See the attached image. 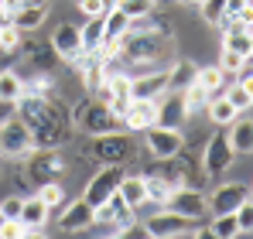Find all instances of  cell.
Wrapping results in <instances>:
<instances>
[{"instance_id": "obj_47", "label": "cell", "mask_w": 253, "mask_h": 239, "mask_svg": "<svg viewBox=\"0 0 253 239\" xmlns=\"http://www.w3.org/2000/svg\"><path fill=\"white\" fill-rule=\"evenodd\" d=\"M0 28H3V24H0Z\"/></svg>"}, {"instance_id": "obj_15", "label": "cell", "mask_w": 253, "mask_h": 239, "mask_svg": "<svg viewBox=\"0 0 253 239\" xmlns=\"http://www.w3.org/2000/svg\"><path fill=\"white\" fill-rule=\"evenodd\" d=\"M168 89V65L147 76H133L130 79V99H158Z\"/></svg>"}, {"instance_id": "obj_39", "label": "cell", "mask_w": 253, "mask_h": 239, "mask_svg": "<svg viewBox=\"0 0 253 239\" xmlns=\"http://www.w3.org/2000/svg\"><path fill=\"white\" fill-rule=\"evenodd\" d=\"M199 7H202V17H206L209 24H219V17H222V7H226V0H202Z\"/></svg>"}, {"instance_id": "obj_16", "label": "cell", "mask_w": 253, "mask_h": 239, "mask_svg": "<svg viewBox=\"0 0 253 239\" xmlns=\"http://www.w3.org/2000/svg\"><path fill=\"white\" fill-rule=\"evenodd\" d=\"M58 226H62L65 233H85V229H92V205L85 199L69 201V205L62 208V215H58Z\"/></svg>"}, {"instance_id": "obj_44", "label": "cell", "mask_w": 253, "mask_h": 239, "mask_svg": "<svg viewBox=\"0 0 253 239\" xmlns=\"http://www.w3.org/2000/svg\"><path fill=\"white\" fill-rule=\"evenodd\" d=\"M7 21H10V17H7V10L0 7V24H7Z\"/></svg>"}, {"instance_id": "obj_1", "label": "cell", "mask_w": 253, "mask_h": 239, "mask_svg": "<svg viewBox=\"0 0 253 239\" xmlns=\"http://www.w3.org/2000/svg\"><path fill=\"white\" fill-rule=\"evenodd\" d=\"M17 117L28 123L35 147H55L65 137V110L51 96H21L17 99Z\"/></svg>"}, {"instance_id": "obj_27", "label": "cell", "mask_w": 253, "mask_h": 239, "mask_svg": "<svg viewBox=\"0 0 253 239\" xmlns=\"http://www.w3.org/2000/svg\"><path fill=\"white\" fill-rule=\"evenodd\" d=\"M209 236L215 239H236L240 236V222H236V212H222V215H212V229Z\"/></svg>"}, {"instance_id": "obj_38", "label": "cell", "mask_w": 253, "mask_h": 239, "mask_svg": "<svg viewBox=\"0 0 253 239\" xmlns=\"http://www.w3.org/2000/svg\"><path fill=\"white\" fill-rule=\"evenodd\" d=\"M236 222H240V236H250V229H253V201H240L236 205Z\"/></svg>"}, {"instance_id": "obj_14", "label": "cell", "mask_w": 253, "mask_h": 239, "mask_svg": "<svg viewBox=\"0 0 253 239\" xmlns=\"http://www.w3.org/2000/svg\"><path fill=\"white\" fill-rule=\"evenodd\" d=\"M51 51L58 55V58H65V62H72L76 55H83V35H79V28L76 24H58L55 28V35H51Z\"/></svg>"}, {"instance_id": "obj_34", "label": "cell", "mask_w": 253, "mask_h": 239, "mask_svg": "<svg viewBox=\"0 0 253 239\" xmlns=\"http://www.w3.org/2000/svg\"><path fill=\"white\" fill-rule=\"evenodd\" d=\"M38 199H42L48 208H55V205H62V201H65V192H62V185H58V181H44V185H38Z\"/></svg>"}, {"instance_id": "obj_33", "label": "cell", "mask_w": 253, "mask_h": 239, "mask_svg": "<svg viewBox=\"0 0 253 239\" xmlns=\"http://www.w3.org/2000/svg\"><path fill=\"white\" fill-rule=\"evenodd\" d=\"M185 92V106H188V113H195V110H206V103H209V92L199 85V82H192L188 89H181Z\"/></svg>"}, {"instance_id": "obj_4", "label": "cell", "mask_w": 253, "mask_h": 239, "mask_svg": "<svg viewBox=\"0 0 253 239\" xmlns=\"http://www.w3.org/2000/svg\"><path fill=\"white\" fill-rule=\"evenodd\" d=\"M144 147L151 151V158L165 160V158L181 154L185 137H181V130H178V126H161V123H151V126L144 130Z\"/></svg>"}, {"instance_id": "obj_8", "label": "cell", "mask_w": 253, "mask_h": 239, "mask_svg": "<svg viewBox=\"0 0 253 239\" xmlns=\"http://www.w3.org/2000/svg\"><path fill=\"white\" fill-rule=\"evenodd\" d=\"M161 208H171V212H178V215H185L188 222H195V219H202L206 212H209V201L202 192H195V188H185V185H178L174 192L168 195V201L161 205Z\"/></svg>"}, {"instance_id": "obj_31", "label": "cell", "mask_w": 253, "mask_h": 239, "mask_svg": "<svg viewBox=\"0 0 253 239\" xmlns=\"http://www.w3.org/2000/svg\"><path fill=\"white\" fill-rule=\"evenodd\" d=\"M117 7L124 10V14L130 17V21H144V17H151V14H154L158 0H120Z\"/></svg>"}, {"instance_id": "obj_43", "label": "cell", "mask_w": 253, "mask_h": 239, "mask_svg": "<svg viewBox=\"0 0 253 239\" xmlns=\"http://www.w3.org/2000/svg\"><path fill=\"white\" fill-rule=\"evenodd\" d=\"M24 3H35V7H51V0H24Z\"/></svg>"}, {"instance_id": "obj_28", "label": "cell", "mask_w": 253, "mask_h": 239, "mask_svg": "<svg viewBox=\"0 0 253 239\" xmlns=\"http://www.w3.org/2000/svg\"><path fill=\"white\" fill-rule=\"evenodd\" d=\"M195 82L206 89V92H219L222 89V82H226V72L219 69V65H206V69H195Z\"/></svg>"}, {"instance_id": "obj_30", "label": "cell", "mask_w": 253, "mask_h": 239, "mask_svg": "<svg viewBox=\"0 0 253 239\" xmlns=\"http://www.w3.org/2000/svg\"><path fill=\"white\" fill-rule=\"evenodd\" d=\"M144 188H147V201H154V205H165L168 195L174 192L165 178H158V174H144Z\"/></svg>"}, {"instance_id": "obj_35", "label": "cell", "mask_w": 253, "mask_h": 239, "mask_svg": "<svg viewBox=\"0 0 253 239\" xmlns=\"http://www.w3.org/2000/svg\"><path fill=\"white\" fill-rule=\"evenodd\" d=\"M24 236H31V229L21 219H3L0 222V239H24Z\"/></svg>"}, {"instance_id": "obj_5", "label": "cell", "mask_w": 253, "mask_h": 239, "mask_svg": "<svg viewBox=\"0 0 253 239\" xmlns=\"http://www.w3.org/2000/svg\"><path fill=\"white\" fill-rule=\"evenodd\" d=\"M72 117L79 120V130L92 133V137L110 133V130H117V126H120V120L110 113V106H106V103H99L96 96H92V99H85V103L76 110V113H72Z\"/></svg>"}, {"instance_id": "obj_26", "label": "cell", "mask_w": 253, "mask_h": 239, "mask_svg": "<svg viewBox=\"0 0 253 239\" xmlns=\"http://www.w3.org/2000/svg\"><path fill=\"white\" fill-rule=\"evenodd\" d=\"M195 69L199 65H192V62H174V65H168V89H188L195 82Z\"/></svg>"}, {"instance_id": "obj_21", "label": "cell", "mask_w": 253, "mask_h": 239, "mask_svg": "<svg viewBox=\"0 0 253 239\" xmlns=\"http://www.w3.org/2000/svg\"><path fill=\"white\" fill-rule=\"evenodd\" d=\"M222 96L233 103V110H236V113H247V110H250V103H253V76H250V69H243V79L236 82V85H229Z\"/></svg>"}, {"instance_id": "obj_10", "label": "cell", "mask_w": 253, "mask_h": 239, "mask_svg": "<svg viewBox=\"0 0 253 239\" xmlns=\"http://www.w3.org/2000/svg\"><path fill=\"white\" fill-rule=\"evenodd\" d=\"M219 24H226V35H222V48L250 58L253 55V28L250 17H222Z\"/></svg>"}, {"instance_id": "obj_19", "label": "cell", "mask_w": 253, "mask_h": 239, "mask_svg": "<svg viewBox=\"0 0 253 239\" xmlns=\"http://www.w3.org/2000/svg\"><path fill=\"white\" fill-rule=\"evenodd\" d=\"M48 215H51V208H48V205H44L38 195H31V199H21V215H17V219H21V222L31 229V236H35V233L42 229L44 222H48Z\"/></svg>"}, {"instance_id": "obj_22", "label": "cell", "mask_w": 253, "mask_h": 239, "mask_svg": "<svg viewBox=\"0 0 253 239\" xmlns=\"http://www.w3.org/2000/svg\"><path fill=\"white\" fill-rule=\"evenodd\" d=\"M117 195H120V199H124L126 205H133V208L147 205V188H144V174H124V181H120Z\"/></svg>"}, {"instance_id": "obj_18", "label": "cell", "mask_w": 253, "mask_h": 239, "mask_svg": "<svg viewBox=\"0 0 253 239\" xmlns=\"http://www.w3.org/2000/svg\"><path fill=\"white\" fill-rule=\"evenodd\" d=\"M229 126V133H226V140H229V147L236 151V154H250L253 151V123L247 120V113H236L233 123H226Z\"/></svg>"}, {"instance_id": "obj_45", "label": "cell", "mask_w": 253, "mask_h": 239, "mask_svg": "<svg viewBox=\"0 0 253 239\" xmlns=\"http://www.w3.org/2000/svg\"><path fill=\"white\" fill-rule=\"evenodd\" d=\"M0 222H3V212H0Z\"/></svg>"}, {"instance_id": "obj_11", "label": "cell", "mask_w": 253, "mask_h": 239, "mask_svg": "<svg viewBox=\"0 0 253 239\" xmlns=\"http://www.w3.org/2000/svg\"><path fill=\"white\" fill-rule=\"evenodd\" d=\"M144 229H147V236L151 239H178V236H192V229H188V219L185 215H178V212H158V215H151L147 222H144Z\"/></svg>"}, {"instance_id": "obj_41", "label": "cell", "mask_w": 253, "mask_h": 239, "mask_svg": "<svg viewBox=\"0 0 253 239\" xmlns=\"http://www.w3.org/2000/svg\"><path fill=\"white\" fill-rule=\"evenodd\" d=\"M79 10H83L85 17H99V14H106V10H103V0H79Z\"/></svg>"}, {"instance_id": "obj_24", "label": "cell", "mask_w": 253, "mask_h": 239, "mask_svg": "<svg viewBox=\"0 0 253 239\" xmlns=\"http://www.w3.org/2000/svg\"><path fill=\"white\" fill-rule=\"evenodd\" d=\"M21 92H24V76L14 69H3L0 72V103H17Z\"/></svg>"}, {"instance_id": "obj_12", "label": "cell", "mask_w": 253, "mask_h": 239, "mask_svg": "<svg viewBox=\"0 0 253 239\" xmlns=\"http://www.w3.org/2000/svg\"><path fill=\"white\" fill-rule=\"evenodd\" d=\"M192 117L188 113V106H185V92L181 89H165L161 96H158V120L154 123H161V126H178L181 130V123Z\"/></svg>"}, {"instance_id": "obj_13", "label": "cell", "mask_w": 253, "mask_h": 239, "mask_svg": "<svg viewBox=\"0 0 253 239\" xmlns=\"http://www.w3.org/2000/svg\"><path fill=\"white\" fill-rule=\"evenodd\" d=\"M247 199H250V185H247V181H226V185H219V188L212 192V199H206V201H209L212 215H222V212H236V205L247 201Z\"/></svg>"}, {"instance_id": "obj_42", "label": "cell", "mask_w": 253, "mask_h": 239, "mask_svg": "<svg viewBox=\"0 0 253 239\" xmlns=\"http://www.w3.org/2000/svg\"><path fill=\"white\" fill-rule=\"evenodd\" d=\"M21 3H24V0H0V7L7 10V17H10L14 10H21Z\"/></svg>"}, {"instance_id": "obj_23", "label": "cell", "mask_w": 253, "mask_h": 239, "mask_svg": "<svg viewBox=\"0 0 253 239\" xmlns=\"http://www.w3.org/2000/svg\"><path fill=\"white\" fill-rule=\"evenodd\" d=\"M130 24H133V21L126 17L120 7H117V10H110V14L103 17V44H117V41L130 31Z\"/></svg>"}, {"instance_id": "obj_29", "label": "cell", "mask_w": 253, "mask_h": 239, "mask_svg": "<svg viewBox=\"0 0 253 239\" xmlns=\"http://www.w3.org/2000/svg\"><path fill=\"white\" fill-rule=\"evenodd\" d=\"M103 17H106V14H99V17H89V21H85V28H79L85 51H96V48L103 44Z\"/></svg>"}, {"instance_id": "obj_25", "label": "cell", "mask_w": 253, "mask_h": 239, "mask_svg": "<svg viewBox=\"0 0 253 239\" xmlns=\"http://www.w3.org/2000/svg\"><path fill=\"white\" fill-rule=\"evenodd\" d=\"M206 117H209L215 126H226V123L236 120V110H233V103H229L226 96H209V103H206Z\"/></svg>"}, {"instance_id": "obj_40", "label": "cell", "mask_w": 253, "mask_h": 239, "mask_svg": "<svg viewBox=\"0 0 253 239\" xmlns=\"http://www.w3.org/2000/svg\"><path fill=\"white\" fill-rule=\"evenodd\" d=\"M0 212H3V219H17V215H21V199H17V195L3 199L0 201Z\"/></svg>"}, {"instance_id": "obj_3", "label": "cell", "mask_w": 253, "mask_h": 239, "mask_svg": "<svg viewBox=\"0 0 253 239\" xmlns=\"http://www.w3.org/2000/svg\"><path fill=\"white\" fill-rule=\"evenodd\" d=\"M35 151V137L28 130V123L21 117H7L0 120V158H28Z\"/></svg>"}, {"instance_id": "obj_46", "label": "cell", "mask_w": 253, "mask_h": 239, "mask_svg": "<svg viewBox=\"0 0 253 239\" xmlns=\"http://www.w3.org/2000/svg\"><path fill=\"white\" fill-rule=\"evenodd\" d=\"M192 3H202V0H192Z\"/></svg>"}, {"instance_id": "obj_20", "label": "cell", "mask_w": 253, "mask_h": 239, "mask_svg": "<svg viewBox=\"0 0 253 239\" xmlns=\"http://www.w3.org/2000/svg\"><path fill=\"white\" fill-rule=\"evenodd\" d=\"M48 17V7H35V3H21V10L10 14V24L24 35V31H38Z\"/></svg>"}, {"instance_id": "obj_32", "label": "cell", "mask_w": 253, "mask_h": 239, "mask_svg": "<svg viewBox=\"0 0 253 239\" xmlns=\"http://www.w3.org/2000/svg\"><path fill=\"white\" fill-rule=\"evenodd\" d=\"M247 65H250V58H243V55H236V51L222 48V55H219V69H222L226 76H240Z\"/></svg>"}, {"instance_id": "obj_6", "label": "cell", "mask_w": 253, "mask_h": 239, "mask_svg": "<svg viewBox=\"0 0 253 239\" xmlns=\"http://www.w3.org/2000/svg\"><path fill=\"white\" fill-rule=\"evenodd\" d=\"M92 154H96L99 164H126V160L133 158V140L126 133H117V130L99 133L92 140Z\"/></svg>"}, {"instance_id": "obj_2", "label": "cell", "mask_w": 253, "mask_h": 239, "mask_svg": "<svg viewBox=\"0 0 253 239\" xmlns=\"http://www.w3.org/2000/svg\"><path fill=\"white\" fill-rule=\"evenodd\" d=\"M161 51H165V38L151 28H137V21H133L130 31L117 41L113 58H120L126 65H151V62H158Z\"/></svg>"}, {"instance_id": "obj_17", "label": "cell", "mask_w": 253, "mask_h": 239, "mask_svg": "<svg viewBox=\"0 0 253 239\" xmlns=\"http://www.w3.org/2000/svg\"><path fill=\"white\" fill-rule=\"evenodd\" d=\"M154 120H158V99H130L120 123L130 126V130H147Z\"/></svg>"}, {"instance_id": "obj_37", "label": "cell", "mask_w": 253, "mask_h": 239, "mask_svg": "<svg viewBox=\"0 0 253 239\" xmlns=\"http://www.w3.org/2000/svg\"><path fill=\"white\" fill-rule=\"evenodd\" d=\"M21 48V31L7 21L3 28H0V51H17Z\"/></svg>"}, {"instance_id": "obj_36", "label": "cell", "mask_w": 253, "mask_h": 239, "mask_svg": "<svg viewBox=\"0 0 253 239\" xmlns=\"http://www.w3.org/2000/svg\"><path fill=\"white\" fill-rule=\"evenodd\" d=\"M222 17H253V0H226ZM219 17V21H222Z\"/></svg>"}, {"instance_id": "obj_7", "label": "cell", "mask_w": 253, "mask_h": 239, "mask_svg": "<svg viewBox=\"0 0 253 239\" xmlns=\"http://www.w3.org/2000/svg\"><path fill=\"white\" fill-rule=\"evenodd\" d=\"M120 181H124V167L120 164H103L96 174H92V181L85 185L83 199L96 208V205H103V201L110 199V195H117V188H120Z\"/></svg>"}, {"instance_id": "obj_9", "label": "cell", "mask_w": 253, "mask_h": 239, "mask_svg": "<svg viewBox=\"0 0 253 239\" xmlns=\"http://www.w3.org/2000/svg\"><path fill=\"white\" fill-rule=\"evenodd\" d=\"M233 158H236V151L229 147L226 133H215L209 144H206V154H202V171H206L209 178H219V174H226V171L233 167Z\"/></svg>"}]
</instances>
